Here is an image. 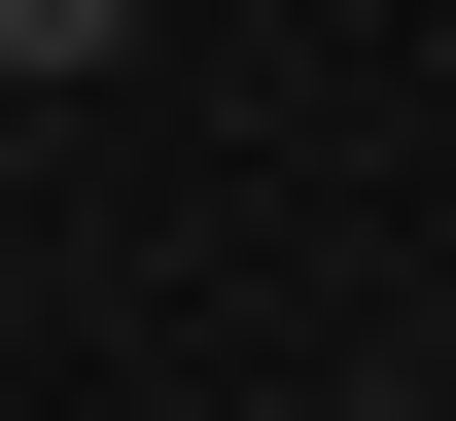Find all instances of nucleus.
Returning a JSON list of instances; mask_svg holds the SVG:
<instances>
[{"mask_svg": "<svg viewBox=\"0 0 456 421\" xmlns=\"http://www.w3.org/2000/svg\"><path fill=\"white\" fill-rule=\"evenodd\" d=\"M0 70H141V0H0Z\"/></svg>", "mask_w": 456, "mask_h": 421, "instance_id": "obj_1", "label": "nucleus"}]
</instances>
